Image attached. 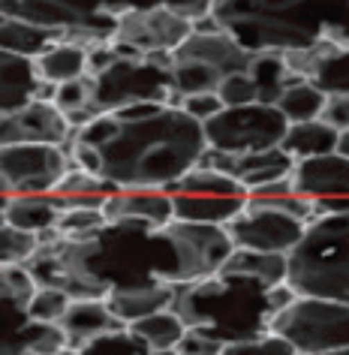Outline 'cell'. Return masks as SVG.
<instances>
[{
  "mask_svg": "<svg viewBox=\"0 0 349 355\" xmlns=\"http://www.w3.org/2000/svg\"><path fill=\"white\" fill-rule=\"evenodd\" d=\"M60 148L69 166L114 190H169L199 166L208 145L202 123L178 105H130L94 114Z\"/></svg>",
  "mask_w": 349,
  "mask_h": 355,
  "instance_id": "1",
  "label": "cell"
},
{
  "mask_svg": "<svg viewBox=\"0 0 349 355\" xmlns=\"http://www.w3.org/2000/svg\"><path fill=\"white\" fill-rule=\"evenodd\" d=\"M208 15L250 55L349 46V0H211Z\"/></svg>",
  "mask_w": 349,
  "mask_h": 355,
  "instance_id": "2",
  "label": "cell"
},
{
  "mask_svg": "<svg viewBox=\"0 0 349 355\" xmlns=\"http://www.w3.org/2000/svg\"><path fill=\"white\" fill-rule=\"evenodd\" d=\"M292 298L295 292L286 283L268 289L259 280L217 271L211 277L175 286L169 310L181 319L184 328L202 331L226 346L265 334L271 316Z\"/></svg>",
  "mask_w": 349,
  "mask_h": 355,
  "instance_id": "3",
  "label": "cell"
},
{
  "mask_svg": "<svg viewBox=\"0 0 349 355\" xmlns=\"http://www.w3.org/2000/svg\"><path fill=\"white\" fill-rule=\"evenodd\" d=\"M286 286L349 307V211L319 214L304 226L301 241L286 253Z\"/></svg>",
  "mask_w": 349,
  "mask_h": 355,
  "instance_id": "4",
  "label": "cell"
},
{
  "mask_svg": "<svg viewBox=\"0 0 349 355\" xmlns=\"http://www.w3.org/2000/svg\"><path fill=\"white\" fill-rule=\"evenodd\" d=\"M169 3L172 0H0V15L60 31L64 40L87 49L109 40L124 15Z\"/></svg>",
  "mask_w": 349,
  "mask_h": 355,
  "instance_id": "5",
  "label": "cell"
},
{
  "mask_svg": "<svg viewBox=\"0 0 349 355\" xmlns=\"http://www.w3.org/2000/svg\"><path fill=\"white\" fill-rule=\"evenodd\" d=\"M87 112H118L130 105H178L172 91V55L114 58L100 73L87 76Z\"/></svg>",
  "mask_w": 349,
  "mask_h": 355,
  "instance_id": "6",
  "label": "cell"
},
{
  "mask_svg": "<svg viewBox=\"0 0 349 355\" xmlns=\"http://www.w3.org/2000/svg\"><path fill=\"white\" fill-rule=\"evenodd\" d=\"M268 331L283 337L298 355L334 352L349 346V307L328 298L295 295L268 322Z\"/></svg>",
  "mask_w": 349,
  "mask_h": 355,
  "instance_id": "7",
  "label": "cell"
},
{
  "mask_svg": "<svg viewBox=\"0 0 349 355\" xmlns=\"http://www.w3.org/2000/svg\"><path fill=\"white\" fill-rule=\"evenodd\" d=\"M286 127L289 123L274 105L250 103V105H238V109H220L214 118L202 123V132H205V145L211 150L241 157V154H253V150L277 148Z\"/></svg>",
  "mask_w": 349,
  "mask_h": 355,
  "instance_id": "8",
  "label": "cell"
},
{
  "mask_svg": "<svg viewBox=\"0 0 349 355\" xmlns=\"http://www.w3.org/2000/svg\"><path fill=\"white\" fill-rule=\"evenodd\" d=\"M304 226H307L304 220L292 217L289 211H283L280 205H274V202L247 196L244 208H241L223 229H226V235L232 238V247L286 256L301 241Z\"/></svg>",
  "mask_w": 349,
  "mask_h": 355,
  "instance_id": "9",
  "label": "cell"
},
{
  "mask_svg": "<svg viewBox=\"0 0 349 355\" xmlns=\"http://www.w3.org/2000/svg\"><path fill=\"white\" fill-rule=\"evenodd\" d=\"M190 33V21L175 15L169 6H157V10L124 15L105 42L114 51V58H154L172 55Z\"/></svg>",
  "mask_w": 349,
  "mask_h": 355,
  "instance_id": "10",
  "label": "cell"
},
{
  "mask_svg": "<svg viewBox=\"0 0 349 355\" xmlns=\"http://www.w3.org/2000/svg\"><path fill=\"white\" fill-rule=\"evenodd\" d=\"M67 168L69 159L60 145H3L0 190L6 196H49Z\"/></svg>",
  "mask_w": 349,
  "mask_h": 355,
  "instance_id": "11",
  "label": "cell"
},
{
  "mask_svg": "<svg viewBox=\"0 0 349 355\" xmlns=\"http://www.w3.org/2000/svg\"><path fill=\"white\" fill-rule=\"evenodd\" d=\"M292 193L301 199H310L319 214L331 211H349V159L340 154L310 157L301 163H292L289 172Z\"/></svg>",
  "mask_w": 349,
  "mask_h": 355,
  "instance_id": "12",
  "label": "cell"
},
{
  "mask_svg": "<svg viewBox=\"0 0 349 355\" xmlns=\"http://www.w3.org/2000/svg\"><path fill=\"white\" fill-rule=\"evenodd\" d=\"M172 235L178 244V259H181V286L220 271V265L229 259L232 238L223 226H202L172 220Z\"/></svg>",
  "mask_w": 349,
  "mask_h": 355,
  "instance_id": "13",
  "label": "cell"
},
{
  "mask_svg": "<svg viewBox=\"0 0 349 355\" xmlns=\"http://www.w3.org/2000/svg\"><path fill=\"white\" fill-rule=\"evenodd\" d=\"M73 136L67 114L55 103L31 100L10 114H0V148L3 145H64Z\"/></svg>",
  "mask_w": 349,
  "mask_h": 355,
  "instance_id": "14",
  "label": "cell"
},
{
  "mask_svg": "<svg viewBox=\"0 0 349 355\" xmlns=\"http://www.w3.org/2000/svg\"><path fill=\"white\" fill-rule=\"evenodd\" d=\"M283 60L301 82H310L325 96H349V46L343 42H319L307 51H289Z\"/></svg>",
  "mask_w": 349,
  "mask_h": 355,
  "instance_id": "15",
  "label": "cell"
},
{
  "mask_svg": "<svg viewBox=\"0 0 349 355\" xmlns=\"http://www.w3.org/2000/svg\"><path fill=\"white\" fill-rule=\"evenodd\" d=\"M105 223H127L142 229H163L175 220L172 196L166 190H114L103 202Z\"/></svg>",
  "mask_w": 349,
  "mask_h": 355,
  "instance_id": "16",
  "label": "cell"
},
{
  "mask_svg": "<svg viewBox=\"0 0 349 355\" xmlns=\"http://www.w3.org/2000/svg\"><path fill=\"white\" fill-rule=\"evenodd\" d=\"M250 51H244L232 37H226L223 31H193L181 46L172 51V60H196V64L214 67L220 76L232 73H247L250 67Z\"/></svg>",
  "mask_w": 349,
  "mask_h": 355,
  "instance_id": "17",
  "label": "cell"
},
{
  "mask_svg": "<svg viewBox=\"0 0 349 355\" xmlns=\"http://www.w3.org/2000/svg\"><path fill=\"white\" fill-rule=\"evenodd\" d=\"M58 325L67 337L69 349H78V346H85L94 337L121 328V322L112 316V310L105 307L103 298H73Z\"/></svg>",
  "mask_w": 349,
  "mask_h": 355,
  "instance_id": "18",
  "label": "cell"
},
{
  "mask_svg": "<svg viewBox=\"0 0 349 355\" xmlns=\"http://www.w3.org/2000/svg\"><path fill=\"white\" fill-rule=\"evenodd\" d=\"M175 295V286L166 283H151V286H130V289H114L103 301L112 310V316L121 325H133L139 319H145L157 310H169Z\"/></svg>",
  "mask_w": 349,
  "mask_h": 355,
  "instance_id": "19",
  "label": "cell"
},
{
  "mask_svg": "<svg viewBox=\"0 0 349 355\" xmlns=\"http://www.w3.org/2000/svg\"><path fill=\"white\" fill-rule=\"evenodd\" d=\"M289 172H292V159L283 154L280 145L232 157V163H229V175L235 178L247 193L256 187H265V184H271V181H280V178H289Z\"/></svg>",
  "mask_w": 349,
  "mask_h": 355,
  "instance_id": "20",
  "label": "cell"
},
{
  "mask_svg": "<svg viewBox=\"0 0 349 355\" xmlns=\"http://www.w3.org/2000/svg\"><path fill=\"white\" fill-rule=\"evenodd\" d=\"M40 76L33 60L15 58L0 51V114H10L31 100H37L40 91Z\"/></svg>",
  "mask_w": 349,
  "mask_h": 355,
  "instance_id": "21",
  "label": "cell"
},
{
  "mask_svg": "<svg viewBox=\"0 0 349 355\" xmlns=\"http://www.w3.org/2000/svg\"><path fill=\"white\" fill-rule=\"evenodd\" d=\"M60 208L55 196H6L3 202V223L28 235H46L55 229Z\"/></svg>",
  "mask_w": 349,
  "mask_h": 355,
  "instance_id": "22",
  "label": "cell"
},
{
  "mask_svg": "<svg viewBox=\"0 0 349 355\" xmlns=\"http://www.w3.org/2000/svg\"><path fill=\"white\" fill-rule=\"evenodd\" d=\"M60 40H64V33L60 31L40 28V24L0 15V51H6V55H15V58H24V60H37L42 51H49Z\"/></svg>",
  "mask_w": 349,
  "mask_h": 355,
  "instance_id": "23",
  "label": "cell"
},
{
  "mask_svg": "<svg viewBox=\"0 0 349 355\" xmlns=\"http://www.w3.org/2000/svg\"><path fill=\"white\" fill-rule=\"evenodd\" d=\"M334 145H337V130L328 127L322 118L289 123L283 132V139H280V150L292 159V163H301V159H310V157L334 154Z\"/></svg>",
  "mask_w": 349,
  "mask_h": 355,
  "instance_id": "24",
  "label": "cell"
},
{
  "mask_svg": "<svg viewBox=\"0 0 349 355\" xmlns=\"http://www.w3.org/2000/svg\"><path fill=\"white\" fill-rule=\"evenodd\" d=\"M169 196H172L175 220L202 223V226H226L247 202V199H226V196H193V193H169Z\"/></svg>",
  "mask_w": 349,
  "mask_h": 355,
  "instance_id": "25",
  "label": "cell"
},
{
  "mask_svg": "<svg viewBox=\"0 0 349 355\" xmlns=\"http://www.w3.org/2000/svg\"><path fill=\"white\" fill-rule=\"evenodd\" d=\"M33 67H37L40 82H46V85L58 87V85L76 82V78L87 76V49L78 46V42L60 40L49 51H42V55L33 60Z\"/></svg>",
  "mask_w": 349,
  "mask_h": 355,
  "instance_id": "26",
  "label": "cell"
},
{
  "mask_svg": "<svg viewBox=\"0 0 349 355\" xmlns=\"http://www.w3.org/2000/svg\"><path fill=\"white\" fill-rule=\"evenodd\" d=\"M247 76L253 78V85H256V103H265V105H274V100L286 87L301 82V78L286 67L283 55H277V51H262V55L250 58Z\"/></svg>",
  "mask_w": 349,
  "mask_h": 355,
  "instance_id": "27",
  "label": "cell"
},
{
  "mask_svg": "<svg viewBox=\"0 0 349 355\" xmlns=\"http://www.w3.org/2000/svg\"><path fill=\"white\" fill-rule=\"evenodd\" d=\"M223 274H238V277L259 280L262 286L274 289L286 283V256L280 253H256V250H235L229 253V259L220 265Z\"/></svg>",
  "mask_w": 349,
  "mask_h": 355,
  "instance_id": "28",
  "label": "cell"
},
{
  "mask_svg": "<svg viewBox=\"0 0 349 355\" xmlns=\"http://www.w3.org/2000/svg\"><path fill=\"white\" fill-rule=\"evenodd\" d=\"M166 193H193V196H226V199H247V190L232 175L214 172L205 166H193L181 181L172 184Z\"/></svg>",
  "mask_w": 349,
  "mask_h": 355,
  "instance_id": "29",
  "label": "cell"
},
{
  "mask_svg": "<svg viewBox=\"0 0 349 355\" xmlns=\"http://www.w3.org/2000/svg\"><path fill=\"white\" fill-rule=\"evenodd\" d=\"M133 334L139 337L142 343H145L148 352H157V349H175L178 343H181L184 337V322L178 319L172 310H157V313H151L145 319H139V322L127 325Z\"/></svg>",
  "mask_w": 349,
  "mask_h": 355,
  "instance_id": "30",
  "label": "cell"
},
{
  "mask_svg": "<svg viewBox=\"0 0 349 355\" xmlns=\"http://www.w3.org/2000/svg\"><path fill=\"white\" fill-rule=\"evenodd\" d=\"M274 109L283 114L286 123H301V121H316L325 109V94L316 91L310 82H298L274 100Z\"/></svg>",
  "mask_w": 349,
  "mask_h": 355,
  "instance_id": "31",
  "label": "cell"
},
{
  "mask_svg": "<svg viewBox=\"0 0 349 355\" xmlns=\"http://www.w3.org/2000/svg\"><path fill=\"white\" fill-rule=\"evenodd\" d=\"M220 73L214 67L196 64V60H172V91L181 103V96L193 94H211L220 85Z\"/></svg>",
  "mask_w": 349,
  "mask_h": 355,
  "instance_id": "32",
  "label": "cell"
},
{
  "mask_svg": "<svg viewBox=\"0 0 349 355\" xmlns=\"http://www.w3.org/2000/svg\"><path fill=\"white\" fill-rule=\"evenodd\" d=\"M69 298L64 289H55V286H37L33 295L28 298L24 304V313H28L31 322H42V325H58L60 316L67 313L69 307Z\"/></svg>",
  "mask_w": 349,
  "mask_h": 355,
  "instance_id": "33",
  "label": "cell"
},
{
  "mask_svg": "<svg viewBox=\"0 0 349 355\" xmlns=\"http://www.w3.org/2000/svg\"><path fill=\"white\" fill-rule=\"evenodd\" d=\"M76 355H148V349L127 325H121L114 331H105L94 340H87L85 346H78Z\"/></svg>",
  "mask_w": 349,
  "mask_h": 355,
  "instance_id": "34",
  "label": "cell"
},
{
  "mask_svg": "<svg viewBox=\"0 0 349 355\" xmlns=\"http://www.w3.org/2000/svg\"><path fill=\"white\" fill-rule=\"evenodd\" d=\"M109 193H114V187L105 184L103 178L69 166L67 175L58 181V187H55L51 196H58V199H91V196H109Z\"/></svg>",
  "mask_w": 349,
  "mask_h": 355,
  "instance_id": "35",
  "label": "cell"
},
{
  "mask_svg": "<svg viewBox=\"0 0 349 355\" xmlns=\"http://www.w3.org/2000/svg\"><path fill=\"white\" fill-rule=\"evenodd\" d=\"M40 238L37 235H28V232H19V229L0 223V268L6 265H24L37 250Z\"/></svg>",
  "mask_w": 349,
  "mask_h": 355,
  "instance_id": "36",
  "label": "cell"
},
{
  "mask_svg": "<svg viewBox=\"0 0 349 355\" xmlns=\"http://www.w3.org/2000/svg\"><path fill=\"white\" fill-rule=\"evenodd\" d=\"M100 226H105V217L100 208H64L55 223V232L76 238V235L94 232V229H100Z\"/></svg>",
  "mask_w": 349,
  "mask_h": 355,
  "instance_id": "37",
  "label": "cell"
},
{
  "mask_svg": "<svg viewBox=\"0 0 349 355\" xmlns=\"http://www.w3.org/2000/svg\"><path fill=\"white\" fill-rule=\"evenodd\" d=\"M220 355H298L292 349L283 337H277L271 331L259 334V337H250V340H235V343H226L220 349Z\"/></svg>",
  "mask_w": 349,
  "mask_h": 355,
  "instance_id": "38",
  "label": "cell"
},
{
  "mask_svg": "<svg viewBox=\"0 0 349 355\" xmlns=\"http://www.w3.org/2000/svg\"><path fill=\"white\" fill-rule=\"evenodd\" d=\"M220 96L223 109H238V105H250L256 103V85L253 78H250L247 73H232V76H223L217 91H214Z\"/></svg>",
  "mask_w": 349,
  "mask_h": 355,
  "instance_id": "39",
  "label": "cell"
},
{
  "mask_svg": "<svg viewBox=\"0 0 349 355\" xmlns=\"http://www.w3.org/2000/svg\"><path fill=\"white\" fill-rule=\"evenodd\" d=\"M87 100H91V85H87V76L76 78V82H67V85H58L55 96H51L55 109L64 112V114L87 112Z\"/></svg>",
  "mask_w": 349,
  "mask_h": 355,
  "instance_id": "40",
  "label": "cell"
},
{
  "mask_svg": "<svg viewBox=\"0 0 349 355\" xmlns=\"http://www.w3.org/2000/svg\"><path fill=\"white\" fill-rule=\"evenodd\" d=\"M178 109H181L184 114H190L193 121H199L205 123L208 118H214L220 109H223V103H220V96L217 94H193V96H181V103H178Z\"/></svg>",
  "mask_w": 349,
  "mask_h": 355,
  "instance_id": "41",
  "label": "cell"
},
{
  "mask_svg": "<svg viewBox=\"0 0 349 355\" xmlns=\"http://www.w3.org/2000/svg\"><path fill=\"white\" fill-rule=\"evenodd\" d=\"M175 349H178V355H220L223 343H217L214 337L202 334V331H193V328H187L184 337H181V343H178Z\"/></svg>",
  "mask_w": 349,
  "mask_h": 355,
  "instance_id": "42",
  "label": "cell"
},
{
  "mask_svg": "<svg viewBox=\"0 0 349 355\" xmlns=\"http://www.w3.org/2000/svg\"><path fill=\"white\" fill-rule=\"evenodd\" d=\"M319 118L334 130H349V96H325V109Z\"/></svg>",
  "mask_w": 349,
  "mask_h": 355,
  "instance_id": "43",
  "label": "cell"
},
{
  "mask_svg": "<svg viewBox=\"0 0 349 355\" xmlns=\"http://www.w3.org/2000/svg\"><path fill=\"white\" fill-rule=\"evenodd\" d=\"M334 154H340V157H346V159H349V130H337Z\"/></svg>",
  "mask_w": 349,
  "mask_h": 355,
  "instance_id": "44",
  "label": "cell"
},
{
  "mask_svg": "<svg viewBox=\"0 0 349 355\" xmlns=\"http://www.w3.org/2000/svg\"><path fill=\"white\" fill-rule=\"evenodd\" d=\"M0 355H33L28 349H0Z\"/></svg>",
  "mask_w": 349,
  "mask_h": 355,
  "instance_id": "45",
  "label": "cell"
},
{
  "mask_svg": "<svg viewBox=\"0 0 349 355\" xmlns=\"http://www.w3.org/2000/svg\"><path fill=\"white\" fill-rule=\"evenodd\" d=\"M148 355H178V349H157V352H148Z\"/></svg>",
  "mask_w": 349,
  "mask_h": 355,
  "instance_id": "46",
  "label": "cell"
},
{
  "mask_svg": "<svg viewBox=\"0 0 349 355\" xmlns=\"http://www.w3.org/2000/svg\"><path fill=\"white\" fill-rule=\"evenodd\" d=\"M3 202H6V193L0 190V223H3Z\"/></svg>",
  "mask_w": 349,
  "mask_h": 355,
  "instance_id": "47",
  "label": "cell"
},
{
  "mask_svg": "<svg viewBox=\"0 0 349 355\" xmlns=\"http://www.w3.org/2000/svg\"><path fill=\"white\" fill-rule=\"evenodd\" d=\"M316 355H349V346L346 349H334V352H316Z\"/></svg>",
  "mask_w": 349,
  "mask_h": 355,
  "instance_id": "48",
  "label": "cell"
},
{
  "mask_svg": "<svg viewBox=\"0 0 349 355\" xmlns=\"http://www.w3.org/2000/svg\"><path fill=\"white\" fill-rule=\"evenodd\" d=\"M55 355H76V349H69V346H64V349L55 352Z\"/></svg>",
  "mask_w": 349,
  "mask_h": 355,
  "instance_id": "49",
  "label": "cell"
}]
</instances>
